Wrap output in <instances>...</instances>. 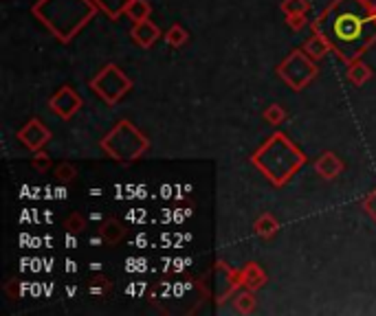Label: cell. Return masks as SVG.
Returning a JSON list of instances; mask_svg holds the SVG:
<instances>
[{
    "label": "cell",
    "mask_w": 376,
    "mask_h": 316,
    "mask_svg": "<svg viewBox=\"0 0 376 316\" xmlns=\"http://www.w3.org/2000/svg\"><path fill=\"white\" fill-rule=\"evenodd\" d=\"M311 29L324 35L339 60L352 64L376 44V11L370 0H330Z\"/></svg>",
    "instance_id": "1"
},
{
    "label": "cell",
    "mask_w": 376,
    "mask_h": 316,
    "mask_svg": "<svg viewBox=\"0 0 376 316\" xmlns=\"http://www.w3.org/2000/svg\"><path fill=\"white\" fill-rule=\"evenodd\" d=\"M306 154L286 137L284 132H273L258 150L251 154V165L268 178L275 187H286L295 174L306 165Z\"/></svg>",
    "instance_id": "2"
},
{
    "label": "cell",
    "mask_w": 376,
    "mask_h": 316,
    "mask_svg": "<svg viewBox=\"0 0 376 316\" xmlns=\"http://www.w3.org/2000/svg\"><path fill=\"white\" fill-rule=\"evenodd\" d=\"M97 11L95 0H38L31 7L35 20H40L62 44L73 40Z\"/></svg>",
    "instance_id": "3"
},
{
    "label": "cell",
    "mask_w": 376,
    "mask_h": 316,
    "mask_svg": "<svg viewBox=\"0 0 376 316\" xmlns=\"http://www.w3.org/2000/svg\"><path fill=\"white\" fill-rule=\"evenodd\" d=\"M150 145H152L150 139L128 119L119 121L99 143V147L106 152V156L113 158L119 165L137 163L141 156L148 154Z\"/></svg>",
    "instance_id": "4"
},
{
    "label": "cell",
    "mask_w": 376,
    "mask_h": 316,
    "mask_svg": "<svg viewBox=\"0 0 376 316\" xmlns=\"http://www.w3.org/2000/svg\"><path fill=\"white\" fill-rule=\"evenodd\" d=\"M277 77L289 86L293 92H301L306 86H311L317 75H319V66L311 58V55L303 49L291 51L286 58L277 64Z\"/></svg>",
    "instance_id": "5"
},
{
    "label": "cell",
    "mask_w": 376,
    "mask_h": 316,
    "mask_svg": "<svg viewBox=\"0 0 376 316\" xmlns=\"http://www.w3.org/2000/svg\"><path fill=\"white\" fill-rule=\"evenodd\" d=\"M132 80L117 64H106L91 80V90L108 106H117L132 90Z\"/></svg>",
    "instance_id": "6"
},
{
    "label": "cell",
    "mask_w": 376,
    "mask_h": 316,
    "mask_svg": "<svg viewBox=\"0 0 376 316\" xmlns=\"http://www.w3.org/2000/svg\"><path fill=\"white\" fill-rule=\"evenodd\" d=\"M84 101L80 97V92L73 88V86H62L60 90H56L51 95L49 99V108H51V113H56L60 119L68 121V119H73L80 110H82Z\"/></svg>",
    "instance_id": "7"
},
{
    "label": "cell",
    "mask_w": 376,
    "mask_h": 316,
    "mask_svg": "<svg viewBox=\"0 0 376 316\" xmlns=\"http://www.w3.org/2000/svg\"><path fill=\"white\" fill-rule=\"evenodd\" d=\"M51 129L40 119H29L20 129H18V141H20L29 152H40L51 143Z\"/></svg>",
    "instance_id": "8"
},
{
    "label": "cell",
    "mask_w": 376,
    "mask_h": 316,
    "mask_svg": "<svg viewBox=\"0 0 376 316\" xmlns=\"http://www.w3.org/2000/svg\"><path fill=\"white\" fill-rule=\"evenodd\" d=\"M130 38L141 49H152L158 42V38H163V33H161V29L152 20H141V23H132Z\"/></svg>",
    "instance_id": "9"
},
{
    "label": "cell",
    "mask_w": 376,
    "mask_h": 316,
    "mask_svg": "<svg viewBox=\"0 0 376 316\" xmlns=\"http://www.w3.org/2000/svg\"><path fill=\"white\" fill-rule=\"evenodd\" d=\"M344 170H346V163L334 152H324L315 160V174L324 180H337L344 174Z\"/></svg>",
    "instance_id": "10"
},
{
    "label": "cell",
    "mask_w": 376,
    "mask_h": 316,
    "mask_svg": "<svg viewBox=\"0 0 376 316\" xmlns=\"http://www.w3.org/2000/svg\"><path fill=\"white\" fill-rule=\"evenodd\" d=\"M266 272L262 270V266L260 264H256V262H249L242 270H240V284H242V288H246V290H253V292H258V290H262L264 286H266Z\"/></svg>",
    "instance_id": "11"
},
{
    "label": "cell",
    "mask_w": 376,
    "mask_h": 316,
    "mask_svg": "<svg viewBox=\"0 0 376 316\" xmlns=\"http://www.w3.org/2000/svg\"><path fill=\"white\" fill-rule=\"evenodd\" d=\"M372 75H374V70H372L363 60H354L352 64H348L346 77H348V82H350L352 86H356V88L365 86V84L372 80Z\"/></svg>",
    "instance_id": "12"
},
{
    "label": "cell",
    "mask_w": 376,
    "mask_h": 316,
    "mask_svg": "<svg viewBox=\"0 0 376 316\" xmlns=\"http://www.w3.org/2000/svg\"><path fill=\"white\" fill-rule=\"evenodd\" d=\"M301 49L306 51V53L311 55V58H313L315 62L324 60L326 55L332 51L330 42H328V40H326V38H324V35H321V33H313L311 38H308L306 42H303V46H301Z\"/></svg>",
    "instance_id": "13"
},
{
    "label": "cell",
    "mask_w": 376,
    "mask_h": 316,
    "mask_svg": "<svg viewBox=\"0 0 376 316\" xmlns=\"http://www.w3.org/2000/svg\"><path fill=\"white\" fill-rule=\"evenodd\" d=\"M125 231L121 227V222L111 217V220H106L104 225L99 227V239L104 241V244H108V246H117L119 241L123 239Z\"/></svg>",
    "instance_id": "14"
},
{
    "label": "cell",
    "mask_w": 376,
    "mask_h": 316,
    "mask_svg": "<svg viewBox=\"0 0 376 316\" xmlns=\"http://www.w3.org/2000/svg\"><path fill=\"white\" fill-rule=\"evenodd\" d=\"M253 231L262 239H273L277 235V231H280V220L273 213H262L253 222Z\"/></svg>",
    "instance_id": "15"
},
{
    "label": "cell",
    "mask_w": 376,
    "mask_h": 316,
    "mask_svg": "<svg viewBox=\"0 0 376 316\" xmlns=\"http://www.w3.org/2000/svg\"><path fill=\"white\" fill-rule=\"evenodd\" d=\"M132 0H95V5L101 13H106L108 20H119L128 11V5Z\"/></svg>",
    "instance_id": "16"
},
{
    "label": "cell",
    "mask_w": 376,
    "mask_h": 316,
    "mask_svg": "<svg viewBox=\"0 0 376 316\" xmlns=\"http://www.w3.org/2000/svg\"><path fill=\"white\" fill-rule=\"evenodd\" d=\"M256 305H258V299H256V292L253 290H246L242 288L236 299H234V308L238 314H253L256 312Z\"/></svg>",
    "instance_id": "17"
},
{
    "label": "cell",
    "mask_w": 376,
    "mask_h": 316,
    "mask_svg": "<svg viewBox=\"0 0 376 316\" xmlns=\"http://www.w3.org/2000/svg\"><path fill=\"white\" fill-rule=\"evenodd\" d=\"M152 15V5L148 0H132L128 5V11H125V18L132 23H141V20H150Z\"/></svg>",
    "instance_id": "18"
},
{
    "label": "cell",
    "mask_w": 376,
    "mask_h": 316,
    "mask_svg": "<svg viewBox=\"0 0 376 316\" xmlns=\"http://www.w3.org/2000/svg\"><path fill=\"white\" fill-rule=\"evenodd\" d=\"M163 38H165V42H168L172 49H181V46L187 44L189 33H187V29H185L183 25H172V27L163 33Z\"/></svg>",
    "instance_id": "19"
},
{
    "label": "cell",
    "mask_w": 376,
    "mask_h": 316,
    "mask_svg": "<svg viewBox=\"0 0 376 316\" xmlns=\"http://www.w3.org/2000/svg\"><path fill=\"white\" fill-rule=\"evenodd\" d=\"M280 9L284 15H295V13H308L311 3L308 0H282Z\"/></svg>",
    "instance_id": "20"
},
{
    "label": "cell",
    "mask_w": 376,
    "mask_h": 316,
    "mask_svg": "<svg viewBox=\"0 0 376 316\" xmlns=\"http://www.w3.org/2000/svg\"><path fill=\"white\" fill-rule=\"evenodd\" d=\"M264 121L271 123V125H282L286 121V110L280 103H271L264 110Z\"/></svg>",
    "instance_id": "21"
},
{
    "label": "cell",
    "mask_w": 376,
    "mask_h": 316,
    "mask_svg": "<svg viewBox=\"0 0 376 316\" xmlns=\"http://www.w3.org/2000/svg\"><path fill=\"white\" fill-rule=\"evenodd\" d=\"M53 176H56L60 182H64V184H68V182H73L75 178H77V170L70 163H60L58 167H56V172H53Z\"/></svg>",
    "instance_id": "22"
},
{
    "label": "cell",
    "mask_w": 376,
    "mask_h": 316,
    "mask_svg": "<svg viewBox=\"0 0 376 316\" xmlns=\"http://www.w3.org/2000/svg\"><path fill=\"white\" fill-rule=\"evenodd\" d=\"M64 229L68 231V233H73V235H77V233H82L84 229H86V220H84V215L82 213H70L66 220H64Z\"/></svg>",
    "instance_id": "23"
},
{
    "label": "cell",
    "mask_w": 376,
    "mask_h": 316,
    "mask_svg": "<svg viewBox=\"0 0 376 316\" xmlns=\"http://www.w3.org/2000/svg\"><path fill=\"white\" fill-rule=\"evenodd\" d=\"M51 165H53V160H51V156H49L44 150H40V152H33L31 167H33L35 172L44 174V172H49V170H51Z\"/></svg>",
    "instance_id": "24"
},
{
    "label": "cell",
    "mask_w": 376,
    "mask_h": 316,
    "mask_svg": "<svg viewBox=\"0 0 376 316\" xmlns=\"http://www.w3.org/2000/svg\"><path fill=\"white\" fill-rule=\"evenodd\" d=\"M361 209H363V213H365L372 222H376V189L370 191V194L361 200Z\"/></svg>",
    "instance_id": "25"
},
{
    "label": "cell",
    "mask_w": 376,
    "mask_h": 316,
    "mask_svg": "<svg viewBox=\"0 0 376 316\" xmlns=\"http://www.w3.org/2000/svg\"><path fill=\"white\" fill-rule=\"evenodd\" d=\"M286 23H289V27L293 31H301L308 25V18H306V13H295V15H286Z\"/></svg>",
    "instance_id": "26"
},
{
    "label": "cell",
    "mask_w": 376,
    "mask_h": 316,
    "mask_svg": "<svg viewBox=\"0 0 376 316\" xmlns=\"http://www.w3.org/2000/svg\"><path fill=\"white\" fill-rule=\"evenodd\" d=\"M106 290H111V282H108V279H95V282L91 284V292H93V294H104Z\"/></svg>",
    "instance_id": "27"
},
{
    "label": "cell",
    "mask_w": 376,
    "mask_h": 316,
    "mask_svg": "<svg viewBox=\"0 0 376 316\" xmlns=\"http://www.w3.org/2000/svg\"><path fill=\"white\" fill-rule=\"evenodd\" d=\"M5 292L11 296V299H18V296H20V282H15V279H11V282L5 286Z\"/></svg>",
    "instance_id": "28"
},
{
    "label": "cell",
    "mask_w": 376,
    "mask_h": 316,
    "mask_svg": "<svg viewBox=\"0 0 376 316\" xmlns=\"http://www.w3.org/2000/svg\"><path fill=\"white\" fill-rule=\"evenodd\" d=\"M370 5L374 7V11H376V0H370Z\"/></svg>",
    "instance_id": "29"
}]
</instances>
